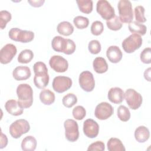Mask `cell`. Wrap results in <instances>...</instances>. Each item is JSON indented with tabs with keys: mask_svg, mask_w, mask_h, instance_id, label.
<instances>
[{
	"mask_svg": "<svg viewBox=\"0 0 151 151\" xmlns=\"http://www.w3.org/2000/svg\"><path fill=\"white\" fill-rule=\"evenodd\" d=\"M17 94L19 104L21 107L27 109L30 107L33 103V90L28 84H20L17 88Z\"/></svg>",
	"mask_w": 151,
	"mask_h": 151,
	"instance_id": "cell-1",
	"label": "cell"
},
{
	"mask_svg": "<svg viewBox=\"0 0 151 151\" xmlns=\"http://www.w3.org/2000/svg\"><path fill=\"white\" fill-rule=\"evenodd\" d=\"M119 18L124 23H130L133 19L132 5L129 0H120L117 4Z\"/></svg>",
	"mask_w": 151,
	"mask_h": 151,
	"instance_id": "cell-2",
	"label": "cell"
},
{
	"mask_svg": "<svg viewBox=\"0 0 151 151\" xmlns=\"http://www.w3.org/2000/svg\"><path fill=\"white\" fill-rule=\"evenodd\" d=\"M30 130L28 122L23 119L14 122L9 126V131L11 136L14 139L19 138L22 134L27 133Z\"/></svg>",
	"mask_w": 151,
	"mask_h": 151,
	"instance_id": "cell-3",
	"label": "cell"
},
{
	"mask_svg": "<svg viewBox=\"0 0 151 151\" xmlns=\"http://www.w3.org/2000/svg\"><path fill=\"white\" fill-rule=\"evenodd\" d=\"M9 37L13 41L27 43L33 40L34 33L31 31L22 30L18 28H12L8 32Z\"/></svg>",
	"mask_w": 151,
	"mask_h": 151,
	"instance_id": "cell-4",
	"label": "cell"
},
{
	"mask_svg": "<svg viewBox=\"0 0 151 151\" xmlns=\"http://www.w3.org/2000/svg\"><path fill=\"white\" fill-rule=\"evenodd\" d=\"M142 38L140 35L132 34L123 41L122 46L126 52L132 53L142 46Z\"/></svg>",
	"mask_w": 151,
	"mask_h": 151,
	"instance_id": "cell-5",
	"label": "cell"
},
{
	"mask_svg": "<svg viewBox=\"0 0 151 151\" xmlns=\"http://www.w3.org/2000/svg\"><path fill=\"white\" fill-rule=\"evenodd\" d=\"M124 97L129 107L132 110L139 109L143 101L142 96L133 88H128L124 93Z\"/></svg>",
	"mask_w": 151,
	"mask_h": 151,
	"instance_id": "cell-6",
	"label": "cell"
},
{
	"mask_svg": "<svg viewBox=\"0 0 151 151\" xmlns=\"http://www.w3.org/2000/svg\"><path fill=\"white\" fill-rule=\"evenodd\" d=\"M65 136L67 140L71 142H76L79 137L78 126L76 121L73 119H67L64 123Z\"/></svg>",
	"mask_w": 151,
	"mask_h": 151,
	"instance_id": "cell-7",
	"label": "cell"
},
{
	"mask_svg": "<svg viewBox=\"0 0 151 151\" xmlns=\"http://www.w3.org/2000/svg\"><path fill=\"white\" fill-rule=\"evenodd\" d=\"M97 13L107 21L110 20L115 15V11L113 7L106 0H99L96 4Z\"/></svg>",
	"mask_w": 151,
	"mask_h": 151,
	"instance_id": "cell-8",
	"label": "cell"
},
{
	"mask_svg": "<svg viewBox=\"0 0 151 151\" xmlns=\"http://www.w3.org/2000/svg\"><path fill=\"white\" fill-rule=\"evenodd\" d=\"M78 82L80 87L86 92L92 91L94 88V78L93 74L89 71H84L80 73Z\"/></svg>",
	"mask_w": 151,
	"mask_h": 151,
	"instance_id": "cell-9",
	"label": "cell"
},
{
	"mask_svg": "<svg viewBox=\"0 0 151 151\" xmlns=\"http://www.w3.org/2000/svg\"><path fill=\"white\" fill-rule=\"evenodd\" d=\"M72 80L66 76H57L52 81V88L55 91L63 93L70 89L72 86Z\"/></svg>",
	"mask_w": 151,
	"mask_h": 151,
	"instance_id": "cell-10",
	"label": "cell"
},
{
	"mask_svg": "<svg viewBox=\"0 0 151 151\" xmlns=\"http://www.w3.org/2000/svg\"><path fill=\"white\" fill-rule=\"evenodd\" d=\"M113 112L114 109L110 104L107 102H101L96 107L94 115L97 119L104 120L111 116Z\"/></svg>",
	"mask_w": 151,
	"mask_h": 151,
	"instance_id": "cell-11",
	"label": "cell"
},
{
	"mask_svg": "<svg viewBox=\"0 0 151 151\" xmlns=\"http://www.w3.org/2000/svg\"><path fill=\"white\" fill-rule=\"evenodd\" d=\"M17 50L12 44H7L4 45L0 51V62L2 64L10 63L17 54Z\"/></svg>",
	"mask_w": 151,
	"mask_h": 151,
	"instance_id": "cell-12",
	"label": "cell"
},
{
	"mask_svg": "<svg viewBox=\"0 0 151 151\" xmlns=\"http://www.w3.org/2000/svg\"><path fill=\"white\" fill-rule=\"evenodd\" d=\"M50 67L57 73H64L68 67V63L66 59L61 55H53L49 60Z\"/></svg>",
	"mask_w": 151,
	"mask_h": 151,
	"instance_id": "cell-13",
	"label": "cell"
},
{
	"mask_svg": "<svg viewBox=\"0 0 151 151\" xmlns=\"http://www.w3.org/2000/svg\"><path fill=\"white\" fill-rule=\"evenodd\" d=\"M83 132L88 138H95L99 132V125L91 119H88L84 122Z\"/></svg>",
	"mask_w": 151,
	"mask_h": 151,
	"instance_id": "cell-14",
	"label": "cell"
},
{
	"mask_svg": "<svg viewBox=\"0 0 151 151\" xmlns=\"http://www.w3.org/2000/svg\"><path fill=\"white\" fill-rule=\"evenodd\" d=\"M31 75L30 68L27 66H18L12 72L14 79L17 81H22L28 79Z\"/></svg>",
	"mask_w": 151,
	"mask_h": 151,
	"instance_id": "cell-15",
	"label": "cell"
},
{
	"mask_svg": "<svg viewBox=\"0 0 151 151\" xmlns=\"http://www.w3.org/2000/svg\"><path fill=\"white\" fill-rule=\"evenodd\" d=\"M106 56L112 63H117L122 58V52L119 47L116 45L110 46L106 51Z\"/></svg>",
	"mask_w": 151,
	"mask_h": 151,
	"instance_id": "cell-16",
	"label": "cell"
},
{
	"mask_svg": "<svg viewBox=\"0 0 151 151\" xmlns=\"http://www.w3.org/2000/svg\"><path fill=\"white\" fill-rule=\"evenodd\" d=\"M5 108L8 113L15 116L21 115L24 111V109L20 106L18 101L14 99L8 100L5 104Z\"/></svg>",
	"mask_w": 151,
	"mask_h": 151,
	"instance_id": "cell-17",
	"label": "cell"
},
{
	"mask_svg": "<svg viewBox=\"0 0 151 151\" xmlns=\"http://www.w3.org/2000/svg\"><path fill=\"white\" fill-rule=\"evenodd\" d=\"M108 99L114 104H120L124 100L123 90L119 87L111 88L108 92Z\"/></svg>",
	"mask_w": 151,
	"mask_h": 151,
	"instance_id": "cell-18",
	"label": "cell"
},
{
	"mask_svg": "<svg viewBox=\"0 0 151 151\" xmlns=\"http://www.w3.org/2000/svg\"><path fill=\"white\" fill-rule=\"evenodd\" d=\"M50 77L48 71H42L35 73L34 77V83L35 86L40 89L45 88L49 83Z\"/></svg>",
	"mask_w": 151,
	"mask_h": 151,
	"instance_id": "cell-19",
	"label": "cell"
},
{
	"mask_svg": "<svg viewBox=\"0 0 151 151\" xmlns=\"http://www.w3.org/2000/svg\"><path fill=\"white\" fill-rule=\"evenodd\" d=\"M149 137V130L146 127L140 126L136 129L134 131V137L139 143H144L146 142Z\"/></svg>",
	"mask_w": 151,
	"mask_h": 151,
	"instance_id": "cell-20",
	"label": "cell"
},
{
	"mask_svg": "<svg viewBox=\"0 0 151 151\" xmlns=\"http://www.w3.org/2000/svg\"><path fill=\"white\" fill-rule=\"evenodd\" d=\"M94 70L99 74L106 73L108 70V64L106 60L101 57H96L93 63Z\"/></svg>",
	"mask_w": 151,
	"mask_h": 151,
	"instance_id": "cell-21",
	"label": "cell"
},
{
	"mask_svg": "<svg viewBox=\"0 0 151 151\" xmlns=\"http://www.w3.org/2000/svg\"><path fill=\"white\" fill-rule=\"evenodd\" d=\"M37 142L32 136H28L23 139L21 142V149L24 151H33L36 149Z\"/></svg>",
	"mask_w": 151,
	"mask_h": 151,
	"instance_id": "cell-22",
	"label": "cell"
},
{
	"mask_svg": "<svg viewBox=\"0 0 151 151\" xmlns=\"http://www.w3.org/2000/svg\"><path fill=\"white\" fill-rule=\"evenodd\" d=\"M55 94L49 89H43L40 93V99L45 105H51L55 101Z\"/></svg>",
	"mask_w": 151,
	"mask_h": 151,
	"instance_id": "cell-23",
	"label": "cell"
},
{
	"mask_svg": "<svg viewBox=\"0 0 151 151\" xmlns=\"http://www.w3.org/2000/svg\"><path fill=\"white\" fill-rule=\"evenodd\" d=\"M67 44V39L64 38L61 36H55L53 38L51 41V46L52 49L60 52H64Z\"/></svg>",
	"mask_w": 151,
	"mask_h": 151,
	"instance_id": "cell-24",
	"label": "cell"
},
{
	"mask_svg": "<svg viewBox=\"0 0 151 151\" xmlns=\"http://www.w3.org/2000/svg\"><path fill=\"white\" fill-rule=\"evenodd\" d=\"M57 32L63 35L68 36L74 32V27L73 25L68 21H63L60 22L57 27Z\"/></svg>",
	"mask_w": 151,
	"mask_h": 151,
	"instance_id": "cell-25",
	"label": "cell"
},
{
	"mask_svg": "<svg viewBox=\"0 0 151 151\" xmlns=\"http://www.w3.org/2000/svg\"><path fill=\"white\" fill-rule=\"evenodd\" d=\"M107 149L109 151H125L126 149L122 141L116 137L110 138L107 144Z\"/></svg>",
	"mask_w": 151,
	"mask_h": 151,
	"instance_id": "cell-26",
	"label": "cell"
},
{
	"mask_svg": "<svg viewBox=\"0 0 151 151\" xmlns=\"http://www.w3.org/2000/svg\"><path fill=\"white\" fill-rule=\"evenodd\" d=\"M128 28L131 32L139 35H145L147 31V28L144 24L139 23L136 21H132L129 23Z\"/></svg>",
	"mask_w": 151,
	"mask_h": 151,
	"instance_id": "cell-27",
	"label": "cell"
},
{
	"mask_svg": "<svg viewBox=\"0 0 151 151\" xmlns=\"http://www.w3.org/2000/svg\"><path fill=\"white\" fill-rule=\"evenodd\" d=\"M76 2L81 12L88 14L92 12L93 5L91 0H77Z\"/></svg>",
	"mask_w": 151,
	"mask_h": 151,
	"instance_id": "cell-28",
	"label": "cell"
},
{
	"mask_svg": "<svg viewBox=\"0 0 151 151\" xmlns=\"http://www.w3.org/2000/svg\"><path fill=\"white\" fill-rule=\"evenodd\" d=\"M34 58L33 52L29 49H25L21 51L18 57V61L22 64H27L29 63Z\"/></svg>",
	"mask_w": 151,
	"mask_h": 151,
	"instance_id": "cell-29",
	"label": "cell"
},
{
	"mask_svg": "<svg viewBox=\"0 0 151 151\" xmlns=\"http://www.w3.org/2000/svg\"><path fill=\"white\" fill-rule=\"evenodd\" d=\"M106 25L109 29L112 31H118L122 28L123 23L119 17L115 15L111 19L106 21Z\"/></svg>",
	"mask_w": 151,
	"mask_h": 151,
	"instance_id": "cell-30",
	"label": "cell"
},
{
	"mask_svg": "<svg viewBox=\"0 0 151 151\" xmlns=\"http://www.w3.org/2000/svg\"><path fill=\"white\" fill-rule=\"evenodd\" d=\"M62 102L65 107L70 108L77 103V97L73 93H68L63 97Z\"/></svg>",
	"mask_w": 151,
	"mask_h": 151,
	"instance_id": "cell-31",
	"label": "cell"
},
{
	"mask_svg": "<svg viewBox=\"0 0 151 151\" xmlns=\"http://www.w3.org/2000/svg\"><path fill=\"white\" fill-rule=\"evenodd\" d=\"M117 116L122 122H127L130 118V112L125 106L121 105L117 109Z\"/></svg>",
	"mask_w": 151,
	"mask_h": 151,
	"instance_id": "cell-32",
	"label": "cell"
},
{
	"mask_svg": "<svg viewBox=\"0 0 151 151\" xmlns=\"http://www.w3.org/2000/svg\"><path fill=\"white\" fill-rule=\"evenodd\" d=\"M73 23L77 28L83 29L88 26L89 20L85 17L77 16L74 18Z\"/></svg>",
	"mask_w": 151,
	"mask_h": 151,
	"instance_id": "cell-33",
	"label": "cell"
},
{
	"mask_svg": "<svg viewBox=\"0 0 151 151\" xmlns=\"http://www.w3.org/2000/svg\"><path fill=\"white\" fill-rule=\"evenodd\" d=\"M134 17L136 21L139 23H143L146 21L145 17V8L143 6L138 5L134 8Z\"/></svg>",
	"mask_w": 151,
	"mask_h": 151,
	"instance_id": "cell-34",
	"label": "cell"
},
{
	"mask_svg": "<svg viewBox=\"0 0 151 151\" xmlns=\"http://www.w3.org/2000/svg\"><path fill=\"white\" fill-rule=\"evenodd\" d=\"M12 18L11 13L6 10H2L0 12V27L1 29L5 28L6 24L11 21Z\"/></svg>",
	"mask_w": 151,
	"mask_h": 151,
	"instance_id": "cell-35",
	"label": "cell"
},
{
	"mask_svg": "<svg viewBox=\"0 0 151 151\" xmlns=\"http://www.w3.org/2000/svg\"><path fill=\"white\" fill-rule=\"evenodd\" d=\"M104 30L103 24L100 21L93 22L91 25V32L93 35L98 36L101 34Z\"/></svg>",
	"mask_w": 151,
	"mask_h": 151,
	"instance_id": "cell-36",
	"label": "cell"
},
{
	"mask_svg": "<svg viewBox=\"0 0 151 151\" xmlns=\"http://www.w3.org/2000/svg\"><path fill=\"white\" fill-rule=\"evenodd\" d=\"M73 117L78 120H81L83 119L86 115V111L84 107L81 106H76L73 109Z\"/></svg>",
	"mask_w": 151,
	"mask_h": 151,
	"instance_id": "cell-37",
	"label": "cell"
},
{
	"mask_svg": "<svg viewBox=\"0 0 151 151\" xmlns=\"http://www.w3.org/2000/svg\"><path fill=\"white\" fill-rule=\"evenodd\" d=\"M88 48L90 53L93 54H99L101 49V44L98 40H93L90 41L88 45Z\"/></svg>",
	"mask_w": 151,
	"mask_h": 151,
	"instance_id": "cell-38",
	"label": "cell"
},
{
	"mask_svg": "<svg viewBox=\"0 0 151 151\" xmlns=\"http://www.w3.org/2000/svg\"><path fill=\"white\" fill-rule=\"evenodd\" d=\"M140 58L142 63L150 64L151 63V48L150 47L145 48L140 53Z\"/></svg>",
	"mask_w": 151,
	"mask_h": 151,
	"instance_id": "cell-39",
	"label": "cell"
},
{
	"mask_svg": "<svg viewBox=\"0 0 151 151\" xmlns=\"http://www.w3.org/2000/svg\"><path fill=\"white\" fill-rule=\"evenodd\" d=\"M76 49V45L75 42L70 39H67V44L64 51V54L67 55H70L74 52Z\"/></svg>",
	"mask_w": 151,
	"mask_h": 151,
	"instance_id": "cell-40",
	"label": "cell"
},
{
	"mask_svg": "<svg viewBox=\"0 0 151 151\" xmlns=\"http://www.w3.org/2000/svg\"><path fill=\"white\" fill-rule=\"evenodd\" d=\"M104 149L105 145L102 141H96L94 143H92L91 145H89L88 147L87 148L88 151H103L104 150Z\"/></svg>",
	"mask_w": 151,
	"mask_h": 151,
	"instance_id": "cell-41",
	"label": "cell"
},
{
	"mask_svg": "<svg viewBox=\"0 0 151 151\" xmlns=\"http://www.w3.org/2000/svg\"><path fill=\"white\" fill-rule=\"evenodd\" d=\"M33 70L34 73L42 71H48V68L45 64L41 61H38L35 63L33 65Z\"/></svg>",
	"mask_w": 151,
	"mask_h": 151,
	"instance_id": "cell-42",
	"label": "cell"
},
{
	"mask_svg": "<svg viewBox=\"0 0 151 151\" xmlns=\"http://www.w3.org/2000/svg\"><path fill=\"white\" fill-rule=\"evenodd\" d=\"M8 144V138L5 134H4L2 132L1 133V146L0 149H3Z\"/></svg>",
	"mask_w": 151,
	"mask_h": 151,
	"instance_id": "cell-43",
	"label": "cell"
},
{
	"mask_svg": "<svg viewBox=\"0 0 151 151\" xmlns=\"http://www.w3.org/2000/svg\"><path fill=\"white\" fill-rule=\"evenodd\" d=\"M28 2L34 7H40L45 2L44 0H38V1H28Z\"/></svg>",
	"mask_w": 151,
	"mask_h": 151,
	"instance_id": "cell-44",
	"label": "cell"
},
{
	"mask_svg": "<svg viewBox=\"0 0 151 151\" xmlns=\"http://www.w3.org/2000/svg\"><path fill=\"white\" fill-rule=\"evenodd\" d=\"M150 70L151 68L149 67L147 68L144 72V77L148 81H150Z\"/></svg>",
	"mask_w": 151,
	"mask_h": 151,
	"instance_id": "cell-45",
	"label": "cell"
}]
</instances>
